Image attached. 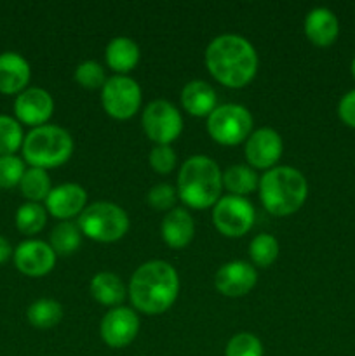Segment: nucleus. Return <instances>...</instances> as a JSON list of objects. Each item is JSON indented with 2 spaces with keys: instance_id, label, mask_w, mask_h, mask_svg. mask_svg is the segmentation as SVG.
<instances>
[{
  "instance_id": "4",
  "label": "nucleus",
  "mask_w": 355,
  "mask_h": 356,
  "mask_svg": "<svg viewBox=\"0 0 355 356\" xmlns=\"http://www.w3.org/2000/svg\"><path fill=\"white\" fill-rule=\"evenodd\" d=\"M260 198L263 207L274 216H289L303 207L308 195L305 176L294 167H274L260 179Z\"/></svg>"
},
{
  "instance_id": "29",
  "label": "nucleus",
  "mask_w": 355,
  "mask_h": 356,
  "mask_svg": "<svg viewBox=\"0 0 355 356\" xmlns=\"http://www.w3.org/2000/svg\"><path fill=\"white\" fill-rule=\"evenodd\" d=\"M251 259L260 268H268L278 256V242L268 233L254 236L249 245Z\"/></svg>"
},
{
  "instance_id": "27",
  "label": "nucleus",
  "mask_w": 355,
  "mask_h": 356,
  "mask_svg": "<svg viewBox=\"0 0 355 356\" xmlns=\"http://www.w3.org/2000/svg\"><path fill=\"white\" fill-rule=\"evenodd\" d=\"M47 222V211L42 207L40 204H33L28 202L23 204L16 212V228L19 229L23 235H37L42 232Z\"/></svg>"
},
{
  "instance_id": "1",
  "label": "nucleus",
  "mask_w": 355,
  "mask_h": 356,
  "mask_svg": "<svg viewBox=\"0 0 355 356\" xmlns=\"http://www.w3.org/2000/svg\"><path fill=\"white\" fill-rule=\"evenodd\" d=\"M205 65L219 83L232 89L246 87L258 72V54L247 38L225 33L205 49Z\"/></svg>"
},
{
  "instance_id": "26",
  "label": "nucleus",
  "mask_w": 355,
  "mask_h": 356,
  "mask_svg": "<svg viewBox=\"0 0 355 356\" xmlns=\"http://www.w3.org/2000/svg\"><path fill=\"white\" fill-rule=\"evenodd\" d=\"M28 322L37 329H51L63 318V308L54 299H38L31 302L26 312Z\"/></svg>"
},
{
  "instance_id": "24",
  "label": "nucleus",
  "mask_w": 355,
  "mask_h": 356,
  "mask_svg": "<svg viewBox=\"0 0 355 356\" xmlns=\"http://www.w3.org/2000/svg\"><path fill=\"white\" fill-rule=\"evenodd\" d=\"M80 242H82V232L75 222H58L49 235V245L52 247L56 256H70L79 249Z\"/></svg>"
},
{
  "instance_id": "28",
  "label": "nucleus",
  "mask_w": 355,
  "mask_h": 356,
  "mask_svg": "<svg viewBox=\"0 0 355 356\" xmlns=\"http://www.w3.org/2000/svg\"><path fill=\"white\" fill-rule=\"evenodd\" d=\"M23 129L16 118L9 115H0V156L14 155L23 148Z\"/></svg>"
},
{
  "instance_id": "11",
  "label": "nucleus",
  "mask_w": 355,
  "mask_h": 356,
  "mask_svg": "<svg viewBox=\"0 0 355 356\" xmlns=\"http://www.w3.org/2000/svg\"><path fill=\"white\" fill-rule=\"evenodd\" d=\"M101 339L110 348H125L136 339L139 332V318L131 308L117 306L103 316L100 325Z\"/></svg>"
},
{
  "instance_id": "17",
  "label": "nucleus",
  "mask_w": 355,
  "mask_h": 356,
  "mask_svg": "<svg viewBox=\"0 0 355 356\" xmlns=\"http://www.w3.org/2000/svg\"><path fill=\"white\" fill-rule=\"evenodd\" d=\"M306 38L317 47H329L340 35V21L327 7H315L310 10L303 24Z\"/></svg>"
},
{
  "instance_id": "33",
  "label": "nucleus",
  "mask_w": 355,
  "mask_h": 356,
  "mask_svg": "<svg viewBox=\"0 0 355 356\" xmlns=\"http://www.w3.org/2000/svg\"><path fill=\"white\" fill-rule=\"evenodd\" d=\"M148 204L152 205L155 211H173L174 204H176L178 193L171 184L160 183L155 184L152 190L148 191Z\"/></svg>"
},
{
  "instance_id": "16",
  "label": "nucleus",
  "mask_w": 355,
  "mask_h": 356,
  "mask_svg": "<svg viewBox=\"0 0 355 356\" xmlns=\"http://www.w3.org/2000/svg\"><path fill=\"white\" fill-rule=\"evenodd\" d=\"M87 193L80 184L65 183L52 188L45 198V211L58 219H70L77 214H82L86 209Z\"/></svg>"
},
{
  "instance_id": "18",
  "label": "nucleus",
  "mask_w": 355,
  "mask_h": 356,
  "mask_svg": "<svg viewBox=\"0 0 355 356\" xmlns=\"http://www.w3.org/2000/svg\"><path fill=\"white\" fill-rule=\"evenodd\" d=\"M31 70L26 59L17 52L0 54V92L21 94L30 82Z\"/></svg>"
},
{
  "instance_id": "5",
  "label": "nucleus",
  "mask_w": 355,
  "mask_h": 356,
  "mask_svg": "<svg viewBox=\"0 0 355 356\" xmlns=\"http://www.w3.org/2000/svg\"><path fill=\"white\" fill-rule=\"evenodd\" d=\"M23 156L31 167L54 169L63 165L73 153V139L58 125H40L24 136Z\"/></svg>"
},
{
  "instance_id": "9",
  "label": "nucleus",
  "mask_w": 355,
  "mask_h": 356,
  "mask_svg": "<svg viewBox=\"0 0 355 356\" xmlns=\"http://www.w3.org/2000/svg\"><path fill=\"white\" fill-rule=\"evenodd\" d=\"M101 103L110 117L127 120L136 115L141 104L139 83L127 75L111 76L101 89Z\"/></svg>"
},
{
  "instance_id": "23",
  "label": "nucleus",
  "mask_w": 355,
  "mask_h": 356,
  "mask_svg": "<svg viewBox=\"0 0 355 356\" xmlns=\"http://www.w3.org/2000/svg\"><path fill=\"white\" fill-rule=\"evenodd\" d=\"M223 186L235 197H244L247 193H253L260 186V177L253 167L230 165L223 174Z\"/></svg>"
},
{
  "instance_id": "19",
  "label": "nucleus",
  "mask_w": 355,
  "mask_h": 356,
  "mask_svg": "<svg viewBox=\"0 0 355 356\" xmlns=\"http://www.w3.org/2000/svg\"><path fill=\"white\" fill-rule=\"evenodd\" d=\"M160 232H162V238L167 245L173 247V249H183L194 238V218L187 209H173L164 218Z\"/></svg>"
},
{
  "instance_id": "15",
  "label": "nucleus",
  "mask_w": 355,
  "mask_h": 356,
  "mask_svg": "<svg viewBox=\"0 0 355 356\" xmlns=\"http://www.w3.org/2000/svg\"><path fill=\"white\" fill-rule=\"evenodd\" d=\"M258 282V273L246 261H230L223 264L214 277L216 291L226 298L249 294Z\"/></svg>"
},
{
  "instance_id": "37",
  "label": "nucleus",
  "mask_w": 355,
  "mask_h": 356,
  "mask_svg": "<svg viewBox=\"0 0 355 356\" xmlns=\"http://www.w3.org/2000/svg\"><path fill=\"white\" fill-rule=\"evenodd\" d=\"M352 75H354V79H355V58H354V61H352Z\"/></svg>"
},
{
  "instance_id": "12",
  "label": "nucleus",
  "mask_w": 355,
  "mask_h": 356,
  "mask_svg": "<svg viewBox=\"0 0 355 356\" xmlns=\"http://www.w3.org/2000/svg\"><path fill=\"white\" fill-rule=\"evenodd\" d=\"M282 138L277 131L270 127H261L254 131L246 141V159L254 169H274L282 155Z\"/></svg>"
},
{
  "instance_id": "30",
  "label": "nucleus",
  "mask_w": 355,
  "mask_h": 356,
  "mask_svg": "<svg viewBox=\"0 0 355 356\" xmlns=\"http://www.w3.org/2000/svg\"><path fill=\"white\" fill-rule=\"evenodd\" d=\"M225 356H263V344L254 334L240 332L228 341Z\"/></svg>"
},
{
  "instance_id": "8",
  "label": "nucleus",
  "mask_w": 355,
  "mask_h": 356,
  "mask_svg": "<svg viewBox=\"0 0 355 356\" xmlns=\"http://www.w3.org/2000/svg\"><path fill=\"white\" fill-rule=\"evenodd\" d=\"M253 204L244 197L235 195H225L219 198L212 207V222L221 235L230 238H239L246 235L254 225Z\"/></svg>"
},
{
  "instance_id": "32",
  "label": "nucleus",
  "mask_w": 355,
  "mask_h": 356,
  "mask_svg": "<svg viewBox=\"0 0 355 356\" xmlns=\"http://www.w3.org/2000/svg\"><path fill=\"white\" fill-rule=\"evenodd\" d=\"M75 80L86 89H103L106 82L104 68L97 61H84L77 66Z\"/></svg>"
},
{
  "instance_id": "7",
  "label": "nucleus",
  "mask_w": 355,
  "mask_h": 356,
  "mask_svg": "<svg viewBox=\"0 0 355 356\" xmlns=\"http://www.w3.org/2000/svg\"><path fill=\"white\" fill-rule=\"evenodd\" d=\"M253 131V117L242 104L228 103L216 106L207 117V132L216 143L225 146L240 145Z\"/></svg>"
},
{
  "instance_id": "13",
  "label": "nucleus",
  "mask_w": 355,
  "mask_h": 356,
  "mask_svg": "<svg viewBox=\"0 0 355 356\" xmlns=\"http://www.w3.org/2000/svg\"><path fill=\"white\" fill-rule=\"evenodd\" d=\"M14 264L26 277H44L56 266V252L47 242L24 240L14 250Z\"/></svg>"
},
{
  "instance_id": "21",
  "label": "nucleus",
  "mask_w": 355,
  "mask_h": 356,
  "mask_svg": "<svg viewBox=\"0 0 355 356\" xmlns=\"http://www.w3.org/2000/svg\"><path fill=\"white\" fill-rule=\"evenodd\" d=\"M104 58H106L108 66L113 72L124 73L131 72L139 61V47L132 38L129 37H115L110 40L104 51Z\"/></svg>"
},
{
  "instance_id": "31",
  "label": "nucleus",
  "mask_w": 355,
  "mask_h": 356,
  "mask_svg": "<svg viewBox=\"0 0 355 356\" xmlns=\"http://www.w3.org/2000/svg\"><path fill=\"white\" fill-rule=\"evenodd\" d=\"M24 162L16 155L0 156V188L9 190V188L19 186L24 174Z\"/></svg>"
},
{
  "instance_id": "20",
  "label": "nucleus",
  "mask_w": 355,
  "mask_h": 356,
  "mask_svg": "<svg viewBox=\"0 0 355 356\" xmlns=\"http://www.w3.org/2000/svg\"><path fill=\"white\" fill-rule=\"evenodd\" d=\"M216 90L204 80H191L181 90L183 108L194 117H209L216 110Z\"/></svg>"
},
{
  "instance_id": "22",
  "label": "nucleus",
  "mask_w": 355,
  "mask_h": 356,
  "mask_svg": "<svg viewBox=\"0 0 355 356\" xmlns=\"http://www.w3.org/2000/svg\"><path fill=\"white\" fill-rule=\"evenodd\" d=\"M90 296L103 306H113L117 308L125 299V285L120 277L110 271H101L90 280Z\"/></svg>"
},
{
  "instance_id": "34",
  "label": "nucleus",
  "mask_w": 355,
  "mask_h": 356,
  "mask_svg": "<svg viewBox=\"0 0 355 356\" xmlns=\"http://www.w3.org/2000/svg\"><path fill=\"white\" fill-rule=\"evenodd\" d=\"M148 160L152 169L159 174H169L176 167V153L171 145H157L150 152Z\"/></svg>"
},
{
  "instance_id": "35",
  "label": "nucleus",
  "mask_w": 355,
  "mask_h": 356,
  "mask_svg": "<svg viewBox=\"0 0 355 356\" xmlns=\"http://www.w3.org/2000/svg\"><path fill=\"white\" fill-rule=\"evenodd\" d=\"M338 115L345 125L355 129V89L341 97L338 103Z\"/></svg>"
},
{
  "instance_id": "3",
  "label": "nucleus",
  "mask_w": 355,
  "mask_h": 356,
  "mask_svg": "<svg viewBox=\"0 0 355 356\" xmlns=\"http://www.w3.org/2000/svg\"><path fill=\"white\" fill-rule=\"evenodd\" d=\"M223 174L218 163L204 155L190 156L181 165L178 176V193L180 198L191 209L214 207L221 198Z\"/></svg>"
},
{
  "instance_id": "2",
  "label": "nucleus",
  "mask_w": 355,
  "mask_h": 356,
  "mask_svg": "<svg viewBox=\"0 0 355 356\" xmlns=\"http://www.w3.org/2000/svg\"><path fill=\"white\" fill-rule=\"evenodd\" d=\"M180 292V278L176 270L166 261H148L141 264L129 284V296L136 309L146 315H160L167 312Z\"/></svg>"
},
{
  "instance_id": "6",
  "label": "nucleus",
  "mask_w": 355,
  "mask_h": 356,
  "mask_svg": "<svg viewBox=\"0 0 355 356\" xmlns=\"http://www.w3.org/2000/svg\"><path fill=\"white\" fill-rule=\"evenodd\" d=\"M79 228L87 238L111 243L120 240L127 233L129 216L117 204L96 202L87 205L79 216Z\"/></svg>"
},
{
  "instance_id": "10",
  "label": "nucleus",
  "mask_w": 355,
  "mask_h": 356,
  "mask_svg": "<svg viewBox=\"0 0 355 356\" xmlns=\"http://www.w3.org/2000/svg\"><path fill=\"white\" fill-rule=\"evenodd\" d=\"M141 124L146 136L157 145H171L183 131L181 113L166 99L152 101L143 111Z\"/></svg>"
},
{
  "instance_id": "25",
  "label": "nucleus",
  "mask_w": 355,
  "mask_h": 356,
  "mask_svg": "<svg viewBox=\"0 0 355 356\" xmlns=\"http://www.w3.org/2000/svg\"><path fill=\"white\" fill-rule=\"evenodd\" d=\"M19 188L24 198H28L33 204H38L40 200H45L47 195L51 193V177H49L47 170L30 167V169L24 170Z\"/></svg>"
},
{
  "instance_id": "36",
  "label": "nucleus",
  "mask_w": 355,
  "mask_h": 356,
  "mask_svg": "<svg viewBox=\"0 0 355 356\" xmlns=\"http://www.w3.org/2000/svg\"><path fill=\"white\" fill-rule=\"evenodd\" d=\"M13 254H14V250H13V247H10V243L7 242L2 235H0V264H3L6 261H9V257L13 256Z\"/></svg>"
},
{
  "instance_id": "14",
  "label": "nucleus",
  "mask_w": 355,
  "mask_h": 356,
  "mask_svg": "<svg viewBox=\"0 0 355 356\" xmlns=\"http://www.w3.org/2000/svg\"><path fill=\"white\" fill-rule=\"evenodd\" d=\"M54 111V99L51 94L40 87H28L23 92L17 94L14 101V113L19 124L40 127L52 117Z\"/></svg>"
}]
</instances>
